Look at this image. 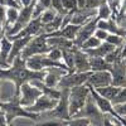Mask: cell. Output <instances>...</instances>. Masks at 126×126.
Instances as JSON below:
<instances>
[{"instance_id":"cell-3","label":"cell","mask_w":126,"mask_h":126,"mask_svg":"<svg viewBox=\"0 0 126 126\" xmlns=\"http://www.w3.org/2000/svg\"><path fill=\"white\" fill-rule=\"evenodd\" d=\"M88 96H90V87L87 85H81V86H76L73 88H69L68 103H69L71 117L76 116V115L83 109Z\"/></svg>"},{"instance_id":"cell-7","label":"cell","mask_w":126,"mask_h":126,"mask_svg":"<svg viewBox=\"0 0 126 126\" xmlns=\"http://www.w3.org/2000/svg\"><path fill=\"white\" fill-rule=\"evenodd\" d=\"M91 72H67L58 83V88H73L76 86L86 85Z\"/></svg>"},{"instance_id":"cell-33","label":"cell","mask_w":126,"mask_h":126,"mask_svg":"<svg viewBox=\"0 0 126 126\" xmlns=\"http://www.w3.org/2000/svg\"><path fill=\"white\" fill-rule=\"evenodd\" d=\"M0 4L3 6L8 8H16V9H22V5H20L19 0H0Z\"/></svg>"},{"instance_id":"cell-44","label":"cell","mask_w":126,"mask_h":126,"mask_svg":"<svg viewBox=\"0 0 126 126\" xmlns=\"http://www.w3.org/2000/svg\"><path fill=\"white\" fill-rule=\"evenodd\" d=\"M125 18H126V15H125Z\"/></svg>"},{"instance_id":"cell-1","label":"cell","mask_w":126,"mask_h":126,"mask_svg":"<svg viewBox=\"0 0 126 126\" xmlns=\"http://www.w3.org/2000/svg\"><path fill=\"white\" fill-rule=\"evenodd\" d=\"M46 71H32L25 66V59L18 56L6 68L0 67V81H9L15 87L14 96H18L22 85L33 79H43Z\"/></svg>"},{"instance_id":"cell-6","label":"cell","mask_w":126,"mask_h":126,"mask_svg":"<svg viewBox=\"0 0 126 126\" xmlns=\"http://www.w3.org/2000/svg\"><path fill=\"white\" fill-rule=\"evenodd\" d=\"M61 90V96L58 98V102L56 105V107L53 110H50L49 112L43 113L44 116L49 119H57V120H63L67 121L71 119L69 115V103H68V88H59Z\"/></svg>"},{"instance_id":"cell-16","label":"cell","mask_w":126,"mask_h":126,"mask_svg":"<svg viewBox=\"0 0 126 126\" xmlns=\"http://www.w3.org/2000/svg\"><path fill=\"white\" fill-rule=\"evenodd\" d=\"M68 71L64 68H59V67H52V68H47L46 69V75L43 78V82L49 87H54L58 88V83L61 81V78L67 73Z\"/></svg>"},{"instance_id":"cell-23","label":"cell","mask_w":126,"mask_h":126,"mask_svg":"<svg viewBox=\"0 0 126 126\" xmlns=\"http://www.w3.org/2000/svg\"><path fill=\"white\" fill-rule=\"evenodd\" d=\"M96 90V92L98 94H101L102 97L107 98L109 101L112 102V100L116 97V94L119 93L120 91V87H116L113 85H109V86H105V87H100V88H94Z\"/></svg>"},{"instance_id":"cell-4","label":"cell","mask_w":126,"mask_h":126,"mask_svg":"<svg viewBox=\"0 0 126 126\" xmlns=\"http://www.w3.org/2000/svg\"><path fill=\"white\" fill-rule=\"evenodd\" d=\"M73 117H85L90 121V124L92 126H105V119H106V115H105L98 106L94 102L93 97L91 96V92H90V96L86 101V105L83 106V109Z\"/></svg>"},{"instance_id":"cell-41","label":"cell","mask_w":126,"mask_h":126,"mask_svg":"<svg viewBox=\"0 0 126 126\" xmlns=\"http://www.w3.org/2000/svg\"><path fill=\"white\" fill-rule=\"evenodd\" d=\"M124 120H125V124H124V126H126V116L124 117Z\"/></svg>"},{"instance_id":"cell-39","label":"cell","mask_w":126,"mask_h":126,"mask_svg":"<svg viewBox=\"0 0 126 126\" xmlns=\"http://www.w3.org/2000/svg\"><path fill=\"white\" fill-rule=\"evenodd\" d=\"M77 3V9H86V0H76Z\"/></svg>"},{"instance_id":"cell-9","label":"cell","mask_w":126,"mask_h":126,"mask_svg":"<svg viewBox=\"0 0 126 126\" xmlns=\"http://www.w3.org/2000/svg\"><path fill=\"white\" fill-rule=\"evenodd\" d=\"M32 19H33V4L30 6H25V8H22L19 10V16L16 19V22L5 33V35L6 37H13V35L18 34L23 28H25L28 25V23Z\"/></svg>"},{"instance_id":"cell-37","label":"cell","mask_w":126,"mask_h":126,"mask_svg":"<svg viewBox=\"0 0 126 126\" xmlns=\"http://www.w3.org/2000/svg\"><path fill=\"white\" fill-rule=\"evenodd\" d=\"M115 107V111L117 112V115H120L121 117H125L126 116V102L125 103H121V105H116Z\"/></svg>"},{"instance_id":"cell-15","label":"cell","mask_w":126,"mask_h":126,"mask_svg":"<svg viewBox=\"0 0 126 126\" xmlns=\"http://www.w3.org/2000/svg\"><path fill=\"white\" fill-rule=\"evenodd\" d=\"M73 68L76 72H91L90 56L81 48H76L73 53Z\"/></svg>"},{"instance_id":"cell-31","label":"cell","mask_w":126,"mask_h":126,"mask_svg":"<svg viewBox=\"0 0 126 126\" xmlns=\"http://www.w3.org/2000/svg\"><path fill=\"white\" fill-rule=\"evenodd\" d=\"M126 102V87H122L120 88L119 93L116 94V97L112 100V105L116 106V105H121V103H125Z\"/></svg>"},{"instance_id":"cell-43","label":"cell","mask_w":126,"mask_h":126,"mask_svg":"<svg viewBox=\"0 0 126 126\" xmlns=\"http://www.w3.org/2000/svg\"><path fill=\"white\" fill-rule=\"evenodd\" d=\"M1 112H3V111H1V109H0V115H1Z\"/></svg>"},{"instance_id":"cell-2","label":"cell","mask_w":126,"mask_h":126,"mask_svg":"<svg viewBox=\"0 0 126 126\" xmlns=\"http://www.w3.org/2000/svg\"><path fill=\"white\" fill-rule=\"evenodd\" d=\"M0 109L4 112L5 119L8 124H13V121L18 117L30 119V120H38L40 119V115L32 113L25 107H23L19 102L18 96H14L10 101H0Z\"/></svg>"},{"instance_id":"cell-46","label":"cell","mask_w":126,"mask_h":126,"mask_svg":"<svg viewBox=\"0 0 126 126\" xmlns=\"http://www.w3.org/2000/svg\"><path fill=\"white\" fill-rule=\"evenodd\" d=\"M91 126H92V125H91Z\"/></svg>"},{"instance_id":"cell-19","label":"cell","mask_w":126,"mask_h":126,"mask_svg":"<svg viewBox=\"0 0 126 126\" xmlns=\"http://www.w3.org/2000/svg\"><path fill=\"white\" fill-rule=\"evenodd\" d=\"M81 25H76V24H67L66 27H62L59 28L57 32H54V33L52 34H47L49 37H62V38H66V39H69V40H75L76 35H77V32L79 29Z\"/></svg>"},{"instance_id":"cell-32","label":"cell","mask_w":126,"mask_h":126,"mask_svg":"<svg viewBox=\"0 0 126 126\" xmlns=\"http://www.w3.org/2000/svg\"><path fill=\"white\" fill-rule=\"evenodd\" d=\"M47 56L53 59V61H62V50L59 48H54V47H50V49L48 50Z\"/></svg>"},{"instance_id":"cell-10","label":"cell","mask_w":126,"mask_h":126,"mask_svg":"<svg viewBox=\"0 0 126 126\" xmlns=\"http://www.w3.org/2000/svg\"><path fill=\"white\" fill-rule=\"evenodd\" d=\"M87 86H88V85H87ZM88 87H90L91 96L93 97V100H94V102H96V105L98 106V109H100L105 115H110V116H112V117L119 119V120L122 122V125H124V124H125V120H124V117H121L120 115H117V112L115 111V107H113L112 102L109 101L107 98L102 97L101 94H98V93L96 92V90H94L93 87H91V86H88Z\"/></svg>"},{"instance_id":"cell-35","label":"cell","mask_w":126,"mask_h":126,"mask_svg":"<svg viewBox=\"0 0 126 126\" xmlns=\"http://www.w3.org/2000/svg\"><path fill=\"white\" fill-rule=\"evenodd\" d=\"M44 10H46V8H44L43 5L39 4L38 1H35V3L33 4V18H39Z\"/></svg>"},{"instance_id":"cell-27","label":"cell","mask_w":126,"mask_h":126,"mask_svg":"<svg viewBox=\"0 0 126 126\" xmlns=\"http://www.w3.org/2000/svg\"><path fill=\"white\" fill-rule=\"evenodd\" d=\"M101 43H102V40H100L97 37L92 35V37H90L88 39H86L85 42H83V44H82L79 48H81L82 50H86V49H92V48H97Z\"/></svg>"},{"instance_id":"cell-36","label":"cell","mask_w":126,"mask_h":126,"mask_svg":"<svg viewBox=\"0 0 126 126\" xmlns=\"http://www.w3.org/2000/svg\"><path fill=\"white\" fill-rule=\"evenodd\" d=\"M109 32H106V30H105V29H101V28H97L96 30H94V37H97L100 40H102V42H105V40H106V38L109 37Z\"/></svg>"},{"instance_id":"cell-5","label":"cell","mask_w":126,"mask_h":126,"mask_svg":"<svg viewBox=\"0 0 126 126\" xmlns=\"http://www.w3.org/2000/svg\"><path fill=\"white\" fill-rule=\"evenodd\" d=\"M50 47L48 46L47 42V34L46 33H40L35 37H33L28 44L24 47L23 52L20 53V57L23 59H27L32 56H37V54H47Z\"/></svg>"},{"instance_id":"cell-34","label":"cell","mask_w":126,"mask_h":126,"mask_svg":"<svg viewBox=\"0 0 126 126\" xmlns=\"http://www.w3.org/2000/svg\"><path fill=\"white\" fill-rule=\"evenodd\" d=\"M103 3H106V0H86V9L96 10Z\"/></svg>"},{"instance_id":"cell-45","label":"cell","mask_w":126,"mask_h":126,"mask_svg":"<svg viewBox=\"0 0 126 126\" xmlns=\"http://www.w3.org/2000/svg\"><path fill=\"white\" fill-rule=\"evenodd\" d=\"M0 37H1V35H0Z\"/></svg>"},{"instance_id":"cell-8","label":"cell","mask_w":126,"mask_h":126,"mask_svg":"<svg viewBox=\"0 0 126 126\" xmlns=\"http://www.w3.org/2000/svg\"><path fill=\"white\" fill-rule=\"evenodd\" d=\"M42 91L39 88H37L35 86H33L30 82H27L24 85H22L19 90V93H18V98H19V102L23 107H29L32 106L39 96H42Z\"/></svg>"},{"instance_id":"cell-29","label":"cell","mask_w":126,"mask_h":126,"mask_svg":"<svg viewBox=\"0 0 126 126\" xmlns=\"http://www.w3.org/2000/svg\"><path fill=\"white\" fill-rule=\"evenodd\" d=\"M121 47H117V48H115L113 50H111L110 53L105 57V59H106L107 63H110V64H113L116 61L121 59Z\"/></svg>"},{"instance_id":"cell-13","label":"cell","mask_w":126,"mask_h":126,"mask_svg":"<svg viewBox=\"0 0 126 126\" xmlns=\"http://www.w3.org/2000/svg\"><path fill=\"white\" fill-rule=\"evenodd\" d=\"M97 22H98V19L94 16L93 19L90 20V22H87V23H85L83 25L79 27V29L77 32V35H76L75 40H73L75 46H77L79 48L83 44V42L94 34V30L97 29Z\"/></svg>"},{"instance_id":"cell-20","label":"cell","mask_w":126,"mask_h":126,"mask_svg":"<svg viewBox=\"0 0 126 126\" xmlns=\"http://www.w3.org/2000/svg\"><path fill=\"white\" fill-rule=\"evenodd\" d=\"M116 47H113L112 44L107 43V42H102V43L97 48H92V49H86L85 52L90 57H102L105 58L111 50H113Z\"/></svg>"},{"instance_id":"cell-21","label":"cell","mask_w":126,"mask_h":126,"mask_svg":"<svg viewBox=\"0 0 126 126\" xmlns=\"http://www.w3.org/2000/svg\"><path fill=\"white\" fill-rule=\"evenodd\" d=\"M90 64H91V72L96 71H110L112 64L106 62V59L102 57H90Z\"/></svg>"},{"instance_id":"cell-47","label":"cell","mask_w":126,"mask_h":126,"mask_svg":"<svg viewBox=\"0 0 126 126\" xmlns=\"http://www.w3.org/2000/svg\"><path fill=\"white\" fill-rule=\"evenodd\" d=\"M122 126H124V125H122Z\"/></svg>"},{"instance_id":"cell-11","label":"cell","mask_w":126,"mask_h":126,"mask_svg":"<svg viewBox=\"0 0 126 126\" xmlns=\"http://www.w3.org/2000/svg\"><path fill=\"white\" fill-rule=\"evenodd\" d=\"M58 100L49 97L47 94H42L37 98V101L32 105V106L27 107V110L32 113H37V115H43L46 112H49L50 110H53L56 107Z\"/></svg>"},{"instance_id":"cell-18","label":"cell","mask_w":126,"mask_h":126,"mask_svg":"<svg viewBox=\"0 0 126 126\" xmlns=\"http://www.w3.org/2000/svg\"><path fill=\"white\" fill-rule=\"evenodd\" d=\"M96 16V10H90V9H79L77 12L73 13L72 15V24L76 25H83L85 23L90 22L91 19Z\"/></svg>"},{"instance_id":"cell-25","label":"cell","mask_w":126,"mask_h":126,"mask_svg":"<svg viewBox=\"0 0 126 126\" xmlns=\"http://www.w3.org/2000/svg\"><path fill=\"white\" fill-rule=\"evenodd\" d=\"M112 16H113V13L109 3H103L96 9V18L98 20H107Z\"/></svg>"},{"instance_id":"cell-14","label":"cell","mask_w":126,"mask_h":126,"mask_svg":"<svg viewBox=\"0 0 126 126\" xmlns=\"http://www.w3.org/2000/svg\"><path fill=\"white\" fill-rule=\"evenodd\" d=\"M111 83H112V77L110 71H96V72H91L86 85L93 88H100V87L109 86Z\"/></svg>"},{"instance_id":"cell-30","label":"cell","mask_w":126,"mask_h":126,"mask_svg":"<svg viewBox=\"0 0 126 126\" xmlns=\"http://www.w3.org/2000/svg\"><path fill=\"white\" fill-rule=\"evenodd\" d=\"M124 40H125V37L122 35H119V34H109V37L106 38V40L105 42H107V43L112 44L113 47H121L122 43H124Z\"/></svg>"},{"instance_id":"cell-12","label":"cell","mask_w":126,"mask_h":126,"mask_svg":"<svg viewBox=\"0 0 126 126\" xmlns=\"http://www.w3.org/2000/svg\"><path fill=\"white\" fill-rule=\"evenodd\" d=\"M110 73L112 77L111 85L120 88L126 87V59L121 58L115 62L110 69Z\"/></svg>"},{"instance_id":"cell-22","label":"cell","mask_w":126,"mask_h":126,"mask_svg":"<svg viewBox=\"0 0 126 126\" xmlns=\"http://www.w3.org/2000/svg\"><path fill=\"white\" fill-rule=\"evenodd\" d=\"M19 10L20 9H16V8H8L6 9V15H5V22H4V34L6 32L14 25V23L16 22V19L19 16Z\"/></svg>"},{"instance_id":"cell-42","label":"cell","mask_w":126,"mask_h":126,"mask_svg":"<svg viewBox=\"0 0 126 126\" xmlns=\"http://www.w3.org/2000/svg\"><path fill=\"white\" fill-rule=\"evenodd\" d=\"M0 87H1V81H0ZM0 101H1V100H0Z\"/></svg>"},{"instance_id":"cell-38","label":"cell","mask_w":126,"mask_h":126,"mask_svg":"<svg viewBox=\"0 0 126 126\" xmlns=\"http://www.w3.org/2000/svg\"><path fill=\"white\" fill-rule=\"evenodd\" d=\"M37 1V0H19L20 5H22V8H25V6H30L32 4H34Z\"/></svg>"},{"instance_id":"cell-40","label":"cell","mask_w":126,"mask_h":126,"mask_svg":"<svg viewBox=\"0 0 126 126\" xmlns=\"http://www.w3.org/2000/svg\"><path fill=\"white\" fill-rule=\"evenodd\" d=\"M3 29H4V23L1 22V19H0V35H3V34H4Z\"/></svg>"},{"instance_id":"cell-26","label":"cell","mask_w":126,"mask_h":126,"mask_svg":"<svg viewBox=\"0 0 126 126\" xmlns=\"http://www.w3.org/2000/svg\"><path fill=\"white\" fill-rule=\"evenodd\" d=\"M57 14H58V12L56 9H53V8H47L43 13H42V15L39 16L40 18V22H42V24L43 25H46V24H48V23H50L52 20H53L56 16H57Z\"/></svg>"},{"instance_id":"cell-17","label":"cell","mask_w":126,"mask_h":126,"mask_svg":"<svg viewBox=\"0 0 126 126\" xmlns=\"http://www.w3.org/2000/svg\"><path fill=\"white\" fill-rule=\"evenodd\" d=\"M12 44H13V42L5 34L0 37V67H3V68L9 67L8 58L10 54V50H12Z\"/></svg>"},{"instance_id":"cell-28","label":"cell","mask_w":126,"mask_h":126,"mask_svg":"<svg viewBox=\"0 0 126 126\" xmlns=\"http://www.w3.org/2000/svg\"><path fill=\"white\" fill-rule=\"evenodd\" d=\"M64 126H91V124L85 117H71L66 121Z\"/></svg>"},{"instance_id":"cell-24","label":"cell","mask_w":126,"mask_h":126,"mask_svg":"<svg viewBox=\"0 0 126 126\" xmlns=\"http://www.w3.org/2000/svg\"><path fill=\"white\" fill-rule=\"evenodd\" d=\"M66 13H58L57 16L52 20L50 23L43 25V30L46 34H52L54 33V32H57L61 27H62V20H63V15H64Z\"/></svg>"}]
</instances>
